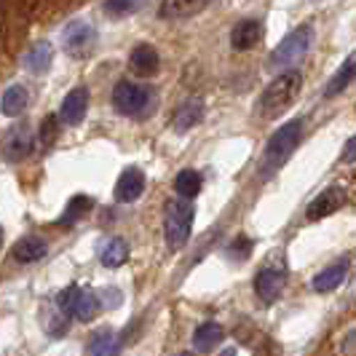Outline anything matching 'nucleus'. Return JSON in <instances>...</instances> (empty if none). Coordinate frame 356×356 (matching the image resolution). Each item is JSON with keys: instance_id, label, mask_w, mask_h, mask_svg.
Returning <instances> with one entry per match:
<instances>
[{"instance_id": "obj_10", "label": "nucleus", "mask_w": 356, "mask_h": 356, "mask_svg": "<svg viewBox=\"0 0 356 356\" xmlns=\"http://www.w3.org/2000/svg\"><path fill=\"white\" fill-rule=\"evenodd\" d=\"M143 191H145L143 169L129 166L124 175L118 177V182H115V201L118 204H131V201H137V198L143 196Z\"/></svg>"}, {"instance_id": "obj_5", "label": "nucleus", "mask_w": 356, "mask_h": 356, "mask_svg": "<svg viewBox=\"0 0 356 356\" xmlns=\"http://www.w3.org/2000/svg\"><path fill=\"white\" fill-rule=\"evenodd\" d=\"M113 105L121 115L129 118H143L153 110V91L143 86V83H131V81H121L113 89Z\"/></svg>"}, {"instance_id": "obj_15", "label": "nucleus", "mask_w": 356, "mask_h": 356, "mask_svg": "<svg viewBox=\"0 0 356 356\" xmlns=\"http://www.w3.org/2000/svg\"><path fill=\"white\" fill-rule=\"evenodd\" d=\"M209 6V0H161L159 14L161 19H188L204 11Z\"/></svg>"}, {"instance_id": "obj_23", "label": "nucleus", "mask_w": 356, "mask_h": 356, "mask_svg": "<svg viewBox=\"0 0 356 356\" xmlns=\"http://www.w3.org/2000/svg\"><path fill=\"white\" fill-rule=\"evenodd\" d=\"M89 356H118V338L113 330H99L89 340Z\"/></svg>"}, {"instance_id": "obj_20", "label": "nucleus", "mask_w": 356, "mask_h": 356, "mask_svg": "<svg viewBox=\"0 0 356 356\" xmlns=\"http://www.w3.org/2000/svg\"><path fill=\"white\" fill-rule=\"evenodd\" d=\"M27 102H30L27 89H24V86H11V89H6L3 99H0V113L8 115V118H17V115L24 113Z\"/></svg>"}, {"instance_id": "obj_8", "label": "nucleus", "mask_w": 356, "mask_h": 356, "mask_svg": "<svg viewBox=\"0 0 356 356\" xmlns=\"http://www.w3.org/2000/svg\"><path fill=\"white\" fill-rule=\"evenodd\" d=\"M343 204H346V191H343L340 185H332V188L321 191L319 196L308 204L305 217H308L311 222H316V220H324V217H330L332 212H338Z\"/></svg>"}, {"instance_id": "obj_13", "label": "nucleus", "mask_w": 356, "mask_h": 356, "mask_svg": "<svg viewBox=\"0 0 356 356\" xmlns=\"http://www.w3.org/2000/svg\"><path fill=\"white\" fill-rule=\"evenodd\" d=\"M129 67L137 72L140 78H150V75H156L159 67H161L159 51H156L153 46H147V43L137 46V49L131 51V56H129Z\"/></svg>"}, {"instance_id": "obj_1", "label": "nucleus", "mask_w": 356, "mask_h": 356, "mask_svg": "<svg viewBox=\"0 0 356 356\" xmlns=\"http://www.w3.org/2000/svg\"><path fill=\"white\" fill-rule=\"evenodd\" d=\"M300 137H303V121H300V118L279 126V129L270 134L266 150H263V156H260V177H273L286 161L292 159V153H295L298 145H300Z\"/></svg>"}, {"instance_id": "obj_14", "label": "nucleus", "mask_w": 356, "mask_h": 356, "mask_svg": "<svg viewBox=\"0 0 356 356\" xmlns=\"http://www.w3.org/2000/svg\"><path fill=\"white\" fill-rule=\"evenodd\" d=\"M97 311H99V298L91 292V289H81V286H75V292H72V300H70V314L75 319L81 321H91L97 316Z\"/></svg>"}, {"instance_id": "obj_21", "label": "nucleus", "mask_w": 356, "mask_h": 356, "mask_svg": "<svg viewBox=\"0 0 356 356\" xmlns=\"http://www.w3.org/2000/svg\"><path fill=\"white\" fill-rule=\"evenodd\" d=\"M51 43H35L30 51H27V56H24V67L33 72V75H43V72L51 67Z\"/></svg>"}, {"instance_id": "obj_17", "label": "nucleus", "mask_w": 356, "mask_h": 356, "mask_svg": "<svg viewBox=\"0 0 356 356\" xmlns=\"http://www.w3.org/2000/svg\"><path fill=\"white\" fill-rule=\"evenodd\" d=\"M354 81H356V56H348L338 67V72L330 78V86L324 89V97H338V94H343Z\"/></svg>"}, {"instance_id": "obj_9", "label": "nucleus", "mask_w": 356, "mask_h": 356, "mask_svg": "<svg viewBox=\"0 0 356 356\" xmlns=\"http://www.w3.org/2000/svg\"><path fill=\"white\" fill-rule=\"evenodd\" d=\"M284 284H286V273L282 268H260V273L254 279V292H257V298L263 303H273L282 295Z\"/></svg>"}, {"instance_id": "obj_32", "label": "nucleus", "mask_w": 356, "mask_h": 356, "mask_svg": "<svg viewBox=\"0 0 356 356\" xmlns=\"http://www.w3.org/2000/svg\"><path fill=\"white\" fill-rule=\"evenodd\" d=\"M340 159L346 161V163H356V134L346 143V147H343V156Z\"/></svg>"}, {"instance_id": "obj_11", "label": "nucleus", "mask_w": 356, "mask_h": 356, "mask_svg": "<svg viewBox=\"0 0 356 356\" xmlns=\"http://www.w3.org/2000/svg\"><path fill=\"white\" fill-rule=\"evenodd\" d=\"M86 107H89V89H83V86L72 89L70 94L65 97V102H62V110H59V118H62V124L78 126L81 121H83V115H86Z\"/></svg>"}, {"instance_id": "obj_26", "label": "nucleus", "mask_w": 356, "mask_h": 356, "mask_svg": "<svg viewBox=\"0 0 356 356\" xmlns=\"http://www.w3.org/2000/svg\"><path fill=\"white\" fill-rule=\"evenodd\" d=\"M91 209V198H86V196H75V198H70V204H67V209H65V214L59 217V222L62 225H75L83 214L89 212Z\"/></svg>"}, {"instance_id": "obj_18", "label": "nucleus", "mask_w": 356, "mask_h": 356, "mask_svg": "<svg viewBox=\"0 0 356 356\" xmlns=\"http://www.w3.org/2000/svg\"><path fill=\"white\" fill-rule=\"evenodd\" d=\"M201 118H204V105H201V99H188V102L177 110V115H175V131L185 134V131L196 129V126L201 124Z\"/></svg>"}, {"instance_id": "obj_7", "label": "nucleus", "mask_w": 356, "mask_h": 356, "mask_svg": "<svg viewBox=\"0 0 356 356\" xmlns=\"http://www.w3.org/2000/svg\"><path fill=\"white\" fill-rule=\"evenodd\" d=\"M0 153L6 161H22L33 153V131L27 126H14L3 143H0Z\"/></svg>"}, {"instance_id": "obj_31", "label": "nucleus", "mask_w": 356, "mask_h": 356, "mask_svg": "<svg viewBox=\"0 0 356 356\" xmlns=\"http://www.w3.org/2000/svg\"><path fill=\"white\" fill-rule=\"evenodd\" d=\"M250 250H252V241H250V238H244V236H238V238H236V244L231 247V252H233V257H236V260L250 257Z\"/></svg>"}, {"instance_id": "obj_22", "label": "nucleus", "mask_w": 356, "mask_h": 356, "mask_svg": "<svg viewBox=\"0 0 356 356\" xmlns=\"http://www.w3.org/2000/svg\"><path fill=\"white\" fill-rule=\"evenodd\" d=\"M346 273H348L346 263H335V266L324 268L321 273H316V279H314V289L316 292H332V289H338L346 282Z\"/></svg>"}, {"instance_id": "obj_25", "label": "nucleus", "mask_w": 356, "mask_h": 356, "mask_svg": "<svg viewBox=\"0 0 356 356\" xmlns=\"http://www.w3.org/2000/svg\"><path fill=\"white\" fill-rule=\"evenodd\" d=\"M175 188H177V193L182 198H196L201 193V175L193 172V169H185L175 179Z\"/></svg>"}, {"instance_id": "obj_3", "label": "nucleus", "mask_w": 356, "mask_h": 356, "mask_svg": "<svg viewBox=\"0 0 356 356\" xmlns=\"http://www.w3.org/2000/svg\"><path fill=\"white\" fill-rule=\"evenodd\" d=\"M193 204L188 201H169L166 214H163V236H166V247L169 250H182L191 238L193 228Z\"/></svg>"}, {"instance_id": "obj_33", "label": "nucleus", "mask_w": 356, "mask_h": 356, "mask_svg": "<svg viewBox=\"0 0 356 356\" xmlns=\"http://www.w3.org/2000/svg\"><path fill=\"white\" fill-rule=\"evenodd\" d=\"M220 356H236V348H225V351H222Z\"/></svg>"}, {"instance_id": "obj_29", "label": "nucleus", "mask_w": 356, "mask_h": 356, "mask_svg": "<svg viewBox=\"0 0 356 356\" xmlns=\"http://www.w3.org/2000/svg\"><path fill=\"white\" fill-rule=\"evenodd\" d=\"M54 137H56V118L49 115L43 121V126H40V143H43V147H49L54 143Z\"/></svg>"}, {"instance_id": "obj_28", "label": "nucleus", "mask_w": 356, "mask_h": 356, "mask_svg": "<svg viewBox=\"0 0 356 356\" xmlns=\"http://www.w3.org/2000/svg\"><path fill=\"white\" fill-rule=\"evenodd\" d=\"M46 330L51 332L54 338H56V335H62V332L67 330V314H62V311L49 314V316H46Z\"/></svg>"}, {"instance_id": "obj_4", "label": "nucleus", "mask_w": 356, "mask_h": 356, "mask_svg": "<svg viewBox=\"0 0 356 356\" xmlns=\"http://www.w3.org/2000/svg\"><path fill=\"white\" fill-rule=\"evenodd\" d=\"M311 40H314V30H311L308 24L298 27V30H292V33L273 49L268 67H270V70H282V72L289 70V67L298 65V62L305 56V51L311 49Z\"/></svg>"}, {"instance_id": "obj_30", "label": "nucleus", "mask_w": 356, "mask_h": 356, "mask_svg": "<svg viewBox=\"0 0 356 356\" xmlns=\"http://www.w3.org/2000/svg\"><path fill=\"white\" fill-rule=\"evenodd\" d=\"M97 298H99V308H115V305H121V292L118 289H102Z\"/></svg>"}, {"instance_id": "obj_12", "label": "nucleus", "mask_w": 356, "mask_h": 356, "mask_svg": "<svg viewBox=\"0 0 356 356\" xmlns=\"http://www.w3.org/2000/svg\"><path fill=\"white\" fill-rule=\"evenodd\" d=\"M260 38H263V24L257 19H244V22H238L233 27L231 46L236 51H250L260 43Z\"/></svg>"}, {"instance_id": "obj_34", "label": "nucleus", "mask_w": 356, "mask_h": 356, "mask_svg": "<svg viewBox=\"0 0 356 356\" xmlns=\"http://www.w3.org/2000/svg\"><path fill=\"white\" fill-rule=\"evenodd\" d=\"M177 356H196V354H191V351H182V354H177Z\"/></svg>"}, {"instance_id": "obj_6", "label": "nucleus", "mask_w": 356, "mask_h": 356, "mask_svg": "<svg viewBox=\"0 0 356 356\" xmlns=\"http://www.w3.org/2000/svg\"><path fill=\"white\" fill-rule=\"evenodd\" d=\"M62 43H65V51L70 56H86L91 51V46L97 43V33L86 22H70L62 33Z\"/></svg>"}, {"instance_id": "obj_16", "label": "nucleus", "mask_w": 356, "mask_h": 356, "mask_svg": "<svg viewBox=\"0 0 356 356\" xmlns=\"http://www.w3.org/2000/svg\"><path fill=\"white\" fill-rule=\"evenodd\" d=\"M46 250L49 247H46V241L40 236H24L14 244V257L19 263H38V260H43Z\"/></svg>"}, {"instance_id": "obj_2", "label": "nucleus", "mask_w": 356, "mask_h": 356, "mask_svg": "<svg viewBox=\"0 0 356 356\" xmlns=\"http://www.w3.org/2000/svg\"><path fill=\"white\" fill-rule=\"evenodd\" d=\"M300 86H303V75L298 70H284L282 75H276V78L268 83V89L263 91V97H260V113H263V115H276V113H282V110L298 97Z\"/></svg>"}, {"instance_id": "obj_24", "label": "nucleus", "mask_w": 356, "mask_h": 356, "mask_svg": "<svg viewBox=\"0 0 356 356\" xmlns=\"http://www.w3.org/2000/svg\"><path fill=\"white\" fill-rule=\"evenodd\" d=\"M99 260H102V266L105 268H121L129 260V244H126L124 238H113V241H107L102 254H99Z\"/></svg>"}, {"instance_id": "obj_35", "label": "nucleus", "mask_w": 356, "mask_h": 356, "mask_svg": "<svg viewBox=\"0 0 356 356\" xmlns=\"http://www.w3.org/2000/svg\"><path fill=\"white\" fill-rule=\"evenodd\" d=\"M0 247H3V228H0Z\"/></svg>"}, {"instance_id": "obj_19", "label": "nucleus", "mask_w": 356, "mask_h": 356, "mask_svg": "<svg viewBox=\"0 0 356 356\" xmlns=\"http://www.w3.org/2000/svg\"><path fill=\"white\" fill-rule=\"evenodd\" d=\"M220 340H222V327L214 324V321H207L193 332V348L198 354H209L220 346Z\"/></svg>"}, {"instance_id": "obj_27", "label": "nucleus", "mask_w": 356, "mask_h": 356, "mask_svg": "<svg viewBox=\"0 0 356 356\" xmlns=\"http://www.w3.org/2000/svg\"><path fill=\"white\" fill-rule=\"evenodd\" d=\"M140 3H143V0H105V8H107V14H113V17H126V14L137 11Z\"/></svg>"}]
</instances>
